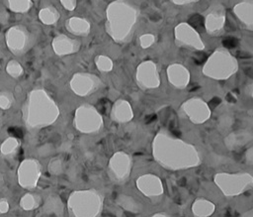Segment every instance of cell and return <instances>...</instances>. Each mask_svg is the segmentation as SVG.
Segmentation results:
<instances>
[{"instance_id": "26", "label": "cell", "mask_w": 253, "mask_h": 217, "mask_svg": "<svg viewBox=\"0 0 253 217\" xmlns=\"http://www.w3.org/2000/svg\"><path fill=\"white\" fill-rule=\"evenodd\" d=\"M40 202H41V197L39 195L28 192L21 197L19 204L23 210L31 211L38 208L40 205Z\"/></svg>"}, {"instance_id": "33", "label": "cell", "mask_w": 253, "mask_h": 217, "mask_svg": "<svg viewBox=\"0 0 253 217\" xmlns=\"http://www.w3.org/2000/svg\"><path fill=\"white\" fill-rule=\"evenodd\" d=\"M48 171L53 174V175H56V174H59L61 171H62V163H61V160L58 159V158H54L52 159L49 163H48Z\"/></svg>"}, {"instance_id": "34", "label": "cell", "mask_w": 253, "mask_h": 217, "mask_svg": "<svg viewBox=\"0 0 253 217\" xmlns=\"http://www.w3.org/2000/svg\"><path fill=\"white\" fill-rule=\"evenodd\" d=\"M155 42V37L152 34H143L139 37V44L142 49H147L153 45Z\"/></svg>"}, {"instance_id": "22", "label": "cell", "mask_w": 253, "mask_h": 217, "mask_svg": "<svg viewBox=\"0 0 253 217\" xmlns=\"http://www.w3.org/2000/svg\"><path fill=\"white\" fill-rule=\"evenodd\" d=\"M42 211L45 214L61 216L64 211V205L60 197L56 194H50L46 197L42 205Z\"/></svg>"}, {"instance_id": "6", "label": "cell", "mask_w": 253, "mask_h": 217, "mask_svg": "<svg viewBox=\"0 0 253 217\" xmlns=\"http://www.w3.org/2000/svg\"><path fill=\"white\" fill-rule=\"evenodd\" d=\"M217 187L225 196H236L252 187L253 178L250 173L219 172L213 178Z\"/></svg>"}, {"instance_id": "12", "label": "cell", "mask_w": 253, "mask_h": 217, "mask_svg": "<svg viewBox=\"0 0 253 217\" xmlns=\"http://www.w3.org/2000/svg\"><path fill=\"white\" fill-rule=\"evenodd\" d=\"M181 110L188 119L195 124H202L211 116V110L207 102L198 97L185 101L183 105H181Z\"/></svg>"}, {"instance_id": "9", "label": "cell", "mask_w": 253, "mask_h": 217, "mask_svg": "<svg viewBox=\"0 0 253 217\" xmlns=\"http://www.w3.org/2000/svg\"><path fill=\"white\" fill-rule=\"evenodd\" d=\"M175 42L179 47L195 49L198 51L205 49L200 34L188 23H180L174 29Z\"/></svg>"}, {"instance_id": "39", "label": "cell", "mask_w": 253, "mask_h": 217, "mask_svg": "<svg viewBox=\"0 0 253 217\" xmlns=\"http://www.w3.org/2000/svg\"><path fill=\"white\" fill-rule=\"evenodd\" d=\"M240 217H253V210L249 209V210L245 211L243 214L240 215Z\"/></svg>"}, {"instance_id": "30", "label": "cell", "mask_w": 253, "mask_h": 217, "mask_svg": "<svg viewBox=\"0 0 253 217\" xmlns=\"http://www.w3.org/2000/svg\"><path fill=\"white\" fill-rule=\"evenodd\" d=\"M95 64L97 68L102 72H108L113 69V60L104 54H99L95 58Z\"/></svg>"}, {"instance_id": "21", "label": "cell", "mask_w": 253, "mask_h": 217, "mask_svg": "<svg viewBox=\"0 0 253 217\" xmlns=\"http://www.w3.org/2000/svg\"><path fill=\"white\" fill-rule=\"evenodd\" d=\"M67 31L75 36H87L90 33V23L88 20L81 17H71L65 23Z\"/></svg>"}, {"instance_id": "8", "label": "cell", "mask_w": 253, "mask_h": 217, "mask_svg": "<svg viewBox=\"0 0 253 217\" xmlns=\"http://www.w3.org/2000/svg\"><path fill=\"white\" fill-rule=\"evenodd\" d=\"M42 174V165L36 159H25L18 166L17 179L21 187L34 189L37 187Z\"/></svg>"}, {"instance_id": "20", "label": "cell", "mask_w": 253, "mask_h": 217, "mask_svg": "<svg viewBox=\"0 0 253 217\" xmlns=\"http://www.w3.org/2000/svg\"><path fill=\"white\" fill-rule=\"evenodd\" d=\"M111 117L117 123H126L130 121L133 117L130 104L123 99L117 100L112 107Z\"/></svg>"}, {"instance_id": "14", "label": "cell", "mask_w": 253, "mask_h": 217, "mask_svg": "<svg viewBox=\"0 0 253 217\" xmlns=\"http://www.w3.org/2000/svg\"><path fill=\"white\" fill-rule=\"evenodd\" d=\"M225 24V9L222 4L214 3L210 6L205 14V27L209 34L222 33Z\"/></svg>"}, {"instance_id": "13", "label": "cell", "mask_w": 253, "mask_h": 217, "mask_svg": "<svg viewBox=\"0 0 253 217\" xmlns=\"http://www.w3.org/2000/svg\"><path fill=\"white\" fill-rule=\"evenodd\" d=\"M135 79L137 84L143 89H152L160 85V77L157 66L152 60L141 62L136 69Z\"/></svg>"}, {"instance_id": "40", "label": "cell", "mask_w": 253, "mask_h": 217, "mask_svg": "<svg viewBox=\"0 0 253 217\" xmlns=\"http://www.w3.org/2000/svg\"><path fill=\"white\" fill-rule=\"evenodd\" d=\"M151 217H169V216L165 213H155Z\"/></svg>"}, {"instance_id": "18", "label": "cell", "mask_w": 253, "mask_h": 217, "mask_svg": "<svg viewBox=\"0 0 253 217\" xmlns=\"http://www.w3.org/2000/svg\"><path fill=\"white\" fill-rule=\"evenodd\" d=\"M52 48L56 54L67 55L79 51L80 43L66 35H58L52 41Z\"/></svg>"}, {"instance_id": "3", "label": "cell", "mask_w": 253, "mask_h": 217, "mask_svg": "<svg viewBox=\"0 0 253 217\" xmlns=\"http://www.w3.org/2000/svg\"><path fill=\"white\" fill-rule=\"evenodd\" d=\"M106 14L108 34L117 43L127 42L137 20L136 7L127 0H115L108 5Z\"/></svg>"}, {"instance_id": "38", "label": "cell", "mask_w": 253, "mask_h": 217, "mask_svg": "<svg viewBox=\"0 0 253 217\" xmlns=\"http://www.w3.org/2000/svg\"><path fill=\"white\" fill-rule=\"evenodd\" d=\"M246 160L249 163H252V148H249L246 153Z\"/></svg>"}, {"instance_id": "29", "label": "cell", "mask_w": 253, "mask_h": 217, "mask_svg": "<svg viewBox=\"0 0 253 217\" xmlns=\"http://www.w3.org/2000/svg\"><path fill=\"white\" fill-rule=\"evenodd\" d=\"M247 136H251V134L250 133H232L227 136L225 143L229 149H233L237 146L242 145L243 143H246L247 141L242 140V138L247 137Z\"/></svg>"}, {"instance_id": "4", "label": "cell", "mask_w": 253, "mask_h": 217, "mask_svg": "<svg viewBox=\"0 0 253 217\" xmlns=\"http://www.w3.org/2000/svg\"><path fill=\"white\" fill-rule=\"evenodd\" d=\"M104 197L95 189L73 191L67 200L71 217H97L103 208Z\"/></svg>"}, {"instance_id": "1", "label": "cell", "mask_w": 253, "mask_h": 217, "mask_svg": "<svg viewBox=\"0 0 253 217\" xmlns=\"http://www.w3.org/2000/svg\"><path fill=\"white\" fill-rule=\"evenodd\" d=\"M153 157L163 167L179 170L193 167L201 163L197 149L166 132H159L153 141Z\"/></svg>"}, {"instance_id": "19", "label": "cell", "mask_w": 253, "mask_h": 217, "mask_svg": "<svg viewBox=\"0 0 253 217\" xmlns=\"http://www.w3.org/2000/svg\"><path fill=\"white\" fill-rule=\"evenodd\" d=\"M233 12L236 18L251 31L253 27V1L244 0L237 3L233 8Z\"/></svg>"}, {"instance_id": "11", "label": "cell", "mask_w": 253, "mask_h": 217, "mask_svg": "<svg viewBox=\"0 0 253 217\" xmlns=\"http://www.w3.org/2000/svg\"><path fill=\"white\" fill-rule=\"evenodd\" d=\"M101 84L100 78L92 73L77 72L70 79V88L78 96H87L96 91Z\"/></svg>"}, {"instance_id": "27", "label": "cell", "mask_w": 253, "mask_h": 217, "mask_svg": "<svg viewBox=\"0 0 253 217\" xmlns=\"http://www.w3.org/2000/svg\"><path fill=\"white\" fill-rule=\"evenodd\" d=\"M6 1L9 9L16 13H26L31 9L33 5L32 0H6Z\"/></svg>"}, {"instance_id": "25", "label": "cell", "mask_w": 253, "mask_h": 217, "mask_svg": "<svg viewBox=\"0 0 253 217\" xmlns=\"http://www.w3.org/2000/svg\"><path fill=\"white\" fill-rule=\"evenodd\" d=\"M59 17V12L53 6L43 7L39 12V19L44 25H54L58 21Z\"/></svg>"}, {"instance_id": "5", "label": "cell", "mask_w": 253, "mask_h": 217, "mask_svg": "<svg viewBox=\"0 0 253 217\" xmlns=\"http://www.w3.org/2000/svg\"><path fill=\"white\" fill-rule=\"evenodd\" d=\"M238 69V61L226 50L217 49L211 54L203 67V73L211 78L224 80Z\"/></svg>"}, {"instance_id": "36", "label": "cell", "mask_w": 253, "mask_h": 217, "mask_svg": "<svg viewBox=\"0 0 253 217\" xmlns=\"http://www.w3.org/2000/svg\"><path fill=\"white\" fill-rule=\"evenodd\" d=\"M10 209V204L7 198H0V213L6 214Z\"/></svg>"}, {"instance_id": "16", "label": "cell", "mask_w": 253, "mask_h": 217, "mask_svg": "<svg viewBox=\"0 0 253 217\" xmlns=\"http://www.w3.org/2000/svg\"><path fill=\"white\" fill-rule=\"evenodd\" d=\"M136 186L143 195L147 197L160 196L163 191V184L159 176L155 174H143L136 179Z\"/></svg>"}, {"instance_id": "31", "label": "cell", "mask_w": 253, "mask_h": 217, "mask_svg": "<svg viewBox=\"0 0 253 217\" xmlns=\"http://www.w3.org/2000/svg\"><path fill=\"white\" fill-rule=\"evenodd\" d=\"M8 74L14 78H17L23 74V67L17 60H10L6 66Z\"/></svg>"}, {"instance_id": "17", "label": "cell", "mask_w": 253, "mask_h": 217, "mask_svg": "<svg viewBox=\"0 0 253 217\" xmlns=\"http://www.w3.org/2000/svg\"><path fill=\"white\" fill-rule=\"evenodd\" d=\"M167 77L174 87L183 89L189 84L190 72L184 65L173 63L167 67Z\"/></svg>"}, {"instance_id": "7", "label": "cell", "mask_w": 253, "mask_h": 217, "mask_svg": "<svg viewBox=\"0 0 253 217\" xmlns=\"http://www.w3.org/2000/svg\"><path fill=\"white\" fill-rule=\"evenodd\" d=\"M104 122L102 116L94 106L84 104L76 109L74 126L79 132L86 134L96 133L102 128Z\"/></svg>"}, {"instance_id": "15", "label": "cell", "mask_w": 253, "mask_h": 217, "mask_svg": "<svg viewBox=\"0 0 253 217\" xmlns=\"http://www.w3.org/2000/svg\"><path fill=\"white\" fill-rule=\"evenodd\" d=\"M30 35L27 29L23 26H14L9 29L7 34V45L9 50L17 54H23L29 47Z\"/></svg>"}, {"instance_id": "28", "label": "cell", "mask_w": 253, "mask_h": 217, "mask_svg": "<svg viewBox=\"0 0 253 217\" xmlns=\"http://www.w3.org/2000/svg\"><path fill=\"white\" fill-rule=\"evenodd\" d=\"M19 146H20V142L18 139L14 137H9L1 144L0 152L3 156H9L14 154L19 148Z\"/></svg>"}, {"instance_id": "24", "label": "cell", "mask_w": 253, "mask_h": 217, "mask_svg": "<svg viewBox=\"0 0 253 217\" xmlns=\"http://www.w3.org/2000/svg\"><path fill=\"white\" fill-rule=\"evenodd\" d=\"M116 201H117V204L126 211H128L131 213H139L141 210V205L139 204V202L129 195L119 194L117 196Z\"/></svg>"}, {"instance_id": "10", "label": "cell", "mask_w": 253, "mask_h": 217, "mask_svg": "<svg viewBox=\"0 0 253 217\" xmlns=\"http://www.w3.org/2000/svg\"><path fill=\"white\" fill-rule=\"evenodd\" d=\"M131 168V159L125 152L115 153L109 161L110 176L117 182H123L128 178Z\"/></svg>"}, {"instance_id": "37", "label": "cell", "mask_w": 253, "mask_h": 217, "mask_svg": "<svg viewBox=\"0 0 253 217\" xmlns=\"http://www.w3.org/2000/svg\"><path fill=\"white\" fill-rule=\"evenodd\" d=\"M200 0H171V2L176 5H187V4H192Z\"/></svg>"}, {"instance_id": "23", "label": "cell", "mask_w": 253, "mask_h": 217, "mask_svg": "<svg viewBox=\"0 0 253 217\" xmlns=\"http://www.w3.org/2000/svg\"><path fill=\"white\" fill-rule=\"evenodd\" d=\"M215 205L205 198H198L192 205V212L195 217H210L213 214Z\"/></svg>"}, {"instance_id": "2", "label": "cell", "mask_w": 253, "mask_h": 217, "mask_svg": "<svg viewBox=\"0 0 253 217\" xmlns=\"http://www.w3.org/2000/svg\"><path fill=\"white\" fill-rule=\"evenodd\" d=\"M23 120L28 129H41L53 124L59 109L43 89L32 90L23 105Z\"/></svg>"}, {"instance_id": "41", "label": "cell", "mask_w": 253, "mask_h": 217, "mask_svg": "<svg viewBox=\"0 0 253 217\" xmlns=\"http://www.w3.org/2000/svg\"><path fill=\"white\" fill-rule=\"evenodd\" d=\"M2 185H3V179H2V176H1V174H0V190H1V188H2Z\"/></svg>"}, {"instance_id": "32", "label": "cell", "mask_w": 253, "mask_h": 217, "mask_svg": "<svg viewBox=\"0 0 253 217\" xmlns=\"http://www.w3.org/2000/svg\"><path fill=\"white\" fill-rule=\"evenodd\" d=\"M14 103V96L9 91H1L0 92V108L7 110Z\"/></svg>"}, {"instance_id": "35", "label": "cell", "mask_w": 253, "mask_h": 217, "mask_svg": "<svg viewBox=\"0 0 253 217\" xmlns=\"http://www.w3.org/2000/svg\"><path fill=\"white\" fill-rule=\"evenodd\" d=\"M61 5L68 11H73L76 7L77 0H59Z\"/></svg>"}]
</instances>
